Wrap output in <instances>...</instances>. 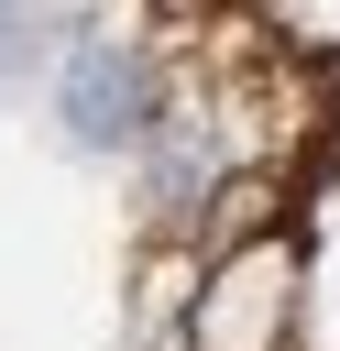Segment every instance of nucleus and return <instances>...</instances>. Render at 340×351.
Returning a JSON list of instances; mask_svg holds the SVG:
<instances>
[{"mask_svg":"<svg viewBox=\"0 0 340 351\" xmlns=\"http://www.w3.org/2000/svg\"><path fill=\"white\" fill-rule=\"evenodd\" d=\"M66 121H77L88 143H110V132L132 121V77H121V66H77V77H66Z\"/></svg>","mask_w":340,"mask_h":351,"instance_id":"1","label":"nucleus"}]
</instances>
